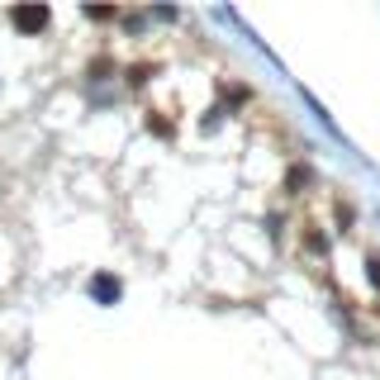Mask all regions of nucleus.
<instances>
[{
  "label": "nucleus",
  "mask_w": 380,
  "mask_h": 380,
  "mask_svg": "<svg viewBox=\"0 0 380 380\" xmlns=\"http://www.w3.org/2000/svg\"><path fill=\"white\" fill-rule=\"evenodd\" d=\"M48 19H52V15H48L43 5H19V10H15V24H19V29H29V33L48 29Z\"/></svg>",
  "instance_id": "1"
},
{
  "label": "nucleus",
  "mask_w": 380,
  "mask_h": 380,
  "mask_svg": "<svg viewBox=\"0 0 380 380\" xmlns=\"http://www.w3.org/2000/svg\"><path fill=\"white\" fill-rule=\"evenodd\" d=\"M91 290H95V295H105V304H114V295H119V281H114V276H95Z\"/></svg>",
  "instance_id": "2"
}]
</instances>
